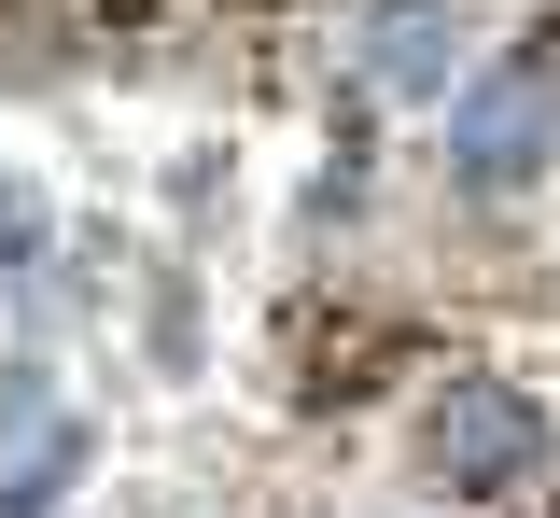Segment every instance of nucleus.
I'll list each match as a JSON object with an SVG mask.
<instances>
[{
	"label": "nucleus",
	"mask_w": 560,
	"mask_h": 518,
	"mask_svg": "<svg viewBox=\"0 0 560 518\" xmlns=\"http://www.w3.org/2000/svg\"><path fill=\"white\" fill-rule=\"evenodd\" d=\"M448 57H463V14H448V0H378L364 71L393 84V98H434V84H448Z\"/></svg>",
	"instance_id": "obj_3"
},
{
	"label": "nucleus",
	"mask_w": 560,
	"mask_h": 518,
	"mask_svg": "<svg viewBox=\"0 0 560 518\" xmlns=\"http://www.w3.org/2000/svg\"><path fill=\"white\" fill-rule=\"evenodd\" d=\"M533 448H547V421H533L518 392H490V378H463V392L434 407V462H448L463 491H490V476H518Z\"/></svg>",
	"instance_id": "obj_2"
},
{
	"label": "nucleus",
	"mask_w": 560,
	"mask_h": 518,
	"mask_svg": "<svg viewBox=\"0 0 560 518\" xmlns=\"http://www.w3.org/2000/svg\"><path fill=\"white\" fill-rule=\"evenodd\" d=\"M560 141V57H518V71L463 84V113H448V154H463V183L477 197H518Z\"/></svg>",
	"instance_id": "obj_1"
},
{
	"label": "nucleus",
	"mask_w": 560,
	"mask_h": 518,
	"mask_svg": "<svg viewBox=\"0 0 560 518\" xmlns=\"http://www.w3.org/2000/svg\"><path fill=\"white\" fill-rule=\"evenodd\" d=\"M28 238H43V211H28V197H0V252H28Z\"/></svg>",
	"instance_id": "obj_4"
}]
</instances>
